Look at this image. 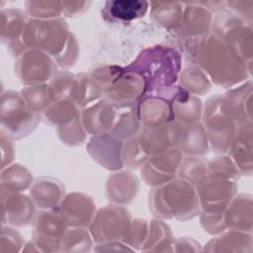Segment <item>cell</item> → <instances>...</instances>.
<instances>
[{
  "label": "cell",
  "instance_id": "cell-18",
  "mask_svg": "<svg viewBox=\"0 0 253 253\" xmlns=\"http://www.w3.org/2000/svg\"><path fill=\"white\" fill-rule=\"evenodd\" d=\"M139 121L144 126H155L174 122L169 100L158 95H145L137 104Z\"/></svg>",
  "mask_w": 253,
  "mask_h": 253
},
{
  "label": "cell",
  "instance_id": "cell-3",
  "mask_svg": "<svg viewBox=\"0 0 253 253\" xmlns=\"http://www.w3.org/2000/svg\"><path fill=\"white\" fill-rule=\"evenodd\" d=\"M198 47L197 60L215 84L230 87L246 77V64L217 36L205 37Z\"/></svg>",
  "mask_w": 253,
  "mask_h": 253
},
{
  "label": "cell",
  "instance_id": "cell-20",
  "mask_svg": "<svg viewBox=\"0 0 253 253\" xmlns=\"http://www.w3.org/2000/svg\"><path fill=\"white\" fill-rule=\"evenodd\" d=\"M137 191L138 180L127 171L114 173L107 181L108 199L117 205L128 204L135 198Z\"/></svg>",
  "mask_w": 253,
  "mask_h": 253
},
{
  "label": "cell",
  "instance_id": "cell-35",
  "mask_svg": "<svg viewBox=\"0 0 253 253\" xmlns=\"http://www.w3.org/2000/svg\"><path fill=\"white\" fill-rule=\"evenodd\" d=\"M122 149V159L123 163L131 169H136L141 166L149 159L148 155L141 149L136 136L133 135L127 139Z\"/></svg>",
  "mask_w": 253,
  "mask_h": 253
},
{
  "label": "cell",
  "instance_id": "cell-2",
  "mask_svg": "<svg viewBox=\"0 0 253 253\" xmlns=\"http://www.w3.org/2000/svg\"><path fill=\"white\" fill-rule=\"evenodd\" d=\"M149 206L157 217L180 220L192 218L202 210L196 188L181 178L153 189L149 194Z\"/></svg>",
  "mask_w": 253,
  "mask_h": 253
},
{
  "label": "cell",
  "instance_id": "cell-34",
  "mask_svg": "<svg viewBox=\"0 0 253 253\" xmlns=\"http://www.w3.org/2000/svg\"><path fill=\"white\" fill-rule=\"evenodd\" d=\"M92 246V239L88 231L83 227H73L66 230L61 243L60 250L63 251H88Z\"/></svg>",
  "mask_w": 253,
  "mask_h": 253
},
{
  "label": "cell",
  "instance_id": "cell-27",
  "mask_svg": "<svg viewBox=\"0 0 253 253\" xmlns=\"http://www.w3.org/2000/svg\"><path fill=\"white\" fill-rule=\"evenodd\" d=\"M79 106L70 99H59L49 103L43 110L42 116L50 124L62 126L80 117Z\"/></svg>",
  "mask_w": 253,
  "mask_h": 253
},
{
  "label": "cell",
  "instance_id": "cell-4",
  "mask_svg": "<svg viewBox=\"0 0 253 253\" xmlns=\"http://www.w3.org/2000/svg\"><path fill=\"white\" fill-rule=\"evenodd\" d=\"M70 33L66 23L60 19L28 21L22 37L24 46L38 48L56 58L64 50Z\"/></svg>",
  "mask_w": 253,
  "mask_h": 253
},
{
  "label": "cell",
  "instance_id": "cell-39",
  "mask_svg": "<svg viewBox=\"0 0 253 253\" xmlns=\"http://www.w3.org/2000/svg\"><path fill=\"white\" fill-rule=\"evenodd\" d=\"M85 129L81 123V117L77 118L68 125L59 126V136L65 143L68 144H81L85 139Z\"/></svg>",
  "mask_w": 253,
  "mask_h": 253
},
{
  "label": "cell",
  "instance_id": "cell-41",
  "mask_svg": "<svg viewBox=\"0 0 253 253\" xmlns=\"http://www.w3.org/2000/svg\"><path fill=\"white\" fill-rule=\"evenodd\" d=\"M8 244L9 251H18L19 247L22 246V238L18 231H16L12 227H3L2 235H1V247Z\"/></svg>",
  "mask_w": 253,
  "mask_h": 253
},
{
  "label": "cell",
  "instance_id": "cell-33",
  "mask_svg": "<svg viewBox=\"0 0 253 253\" xmlns=\"http://www.w3.org/2000/svg\"><path fill=\"white\" fill-rule=\"evenodd\" d=\"M21 96L29 109L37 114L42 113L50 103L48 85L46 84L28 86L21 91Z\"/></svg>",
  "mask_w": 253,
  "mask_h": 253
},
{
  "label": "cell",
  "instance_id": "cell-36",
  "mask_svg": "<svg viewBox=\"0 0 253 253\" xmlns=\"http://www.w3.org/2000/svg\"><path fill=\"white\" fill-rule=\"evenodd\" d=\"M172 235L170 228L161 220H152L149 225L148 235L143 245L147 248L144 250H150L152 246H167L172 245Z\"/></svg>",
  "mask_w": 253,
  "mask_h": 253
},
{
  "label": "cell",
  "instance_id": "cell-17",
  "mask_svg": "<svg viewBox=\"0 0 253 253\" xmlns=\"http://www.w3.org/2000/svg\"><path fill=\"white\" fill-rule=\"evenodd\" d=\"M6 193L7 198L4 194L2 195V218L7 220L15 226L26 225L35 216V204L32 199L25 195H21L18 192H8L2 190Z\"/></svg>",
  "mask_w": 253,
  "mask_h": 253
},
{
  "label": "cell",
  "instance_id": "cell-21",
  "mask_svg": "<svg viewBox=\"0 0 253 253\" xmlns=\"http://www.w3.org/2000/svg\"><path fill=\"white\" fill-rule=\"evenodd\" d=\"M251 197L239 195L233 197L223 211L225 227L238 231H251Z\"/></svg>",
  "mask_w": 253,
  "mask_h": 253
},
{
  "label": "cell",
  "instance_id": "cell-19",
  "mask_svg": "<svg viewBox=\"0 0 253 253\" xmlns=\"http://www.w3.org/2000/svg\"><path fill=\"white\" fill-rule=\"evenodd\" d=\"M252 130L251 122L238 126L236 134L229 147L230 155L242 174L251 173L252 167Z\"/></svg>",
  "mask_w": 253,
  "mask_h": 253
},
{
  "label": "cell",
  "instance_id": "cell-9",
  "mask_svg": "<svg viewBox=\"0 0 253 253\" xmlns=\"http://www.w3.org/2000/svg\"><path fill=\"white\" fill-rule=\"evenodd\" d=\"M15 71L23 83L38 85L48 80L56 69L48 53L38 48H31L19 55Z\"/></svg>",
  "mask_w": 253,
  "mask_h": 253
},
{
  "label": "cell",
  "instance_id": "cell-26",
  "mask_svg": "<svg viewBox=\"0 0 253 253\" xmlns=\"http://www.w3.org/2000/svg\"><path fill=\"white\" fill-rule=\"evenodd\" d=\"M148 7L149 3L146 1H108L105 6V14L114 20L131 21L143 17L147 12Z\"/></svg>",
  "mask_w": 253,
  "mask_h": 253
},
{
  "label": "cell",
  "instance_id": "cell-1",
  "mask_svg": "<svg viewBox=\"0 0 253 253\" xmlns=\"http://www.w3.org/2000/svg\"><path fill=\"white\" fill-rule=\"evenodd\" d=\"M180 55L168 46H155L140 52L126 69L138 73L145 83V95L158 93L176 82L180 71Z\"/></svg>",
  "mask_w": 253,
  "mask_h": 253
},
{
  "label": "cell",
  "instance_id": "cell-28",
  "mask_svg": "<svg viewBox=\"0 0 253 253\" xmlns=\"http://www.w3.org/2000/svg\"><path fill=\"white\" fill-rule=\"evenodd\" d=\"M6 13L7 15L2 12V40L9 42V47L12 46L16 41L17 47L22 44L25 48L21 40L28 23L26 15L19 10H9Z\"/></svg>",
  "mask_w": 253,
  "mask_h": 253
},
{
  "label": "cell",
  "instance_id": "cell-40",
  "mask_svg": "<svg viewBox=\"0 0 253 253\" xmlns=\"http://www.w3.org/2000/svg\"><path fill=\"white\" fill-rule=\"evenodd\" d=\"M147 233V222L144 219H132L123 241L125 244H128L129 246L133 247H139L141 245L143 246Z\"/></svg>",
  "mask_w": 253,
  "mask_h": 253
},
{
  "label": "cell",
  "instance_id": "cell-13",
  "mask_svg": "<svg viewBox=\"0 0 253 253\" xmlns=\"http://www.w3.org/2000/svg\"><path fill=\"white\" fill-rule=\"evenodd\" d=\"M145 83L136 72L123 69L119 76L103 90V95L113 104L134 103L144 96Z\"/></svg>",
  "mask_w": 253,
  "mask_h": 253
},
{
  "label": "cell",
  "instance_id": "cell-7",
  "mask_svg": "<svg viewBox=\"0 0 253 253\" xmlns=\"http://www.w3.org/2000/svg\"><path fill=\"white\" fill-rule=\"evenodd\" d=\"M131 220L128 211L123 206H108L95 213L90 223V233L96 242L123 240Z\"/></svg>",
  "mask_w": 253,
  "mask_h": 253
},
{
  "label": "cell",
  "instance_id": "cell-30",
  "mask_svg": "<svg viewBox=\"0 0 253 253\" xmlns=\"http://www.w3.org/2000/svg\"><path fill=\"white\" fill-rule=\"evenodd\" d=\"M180 87L192 95H203L210 90L211 83L203 70L190 66L182 72Z\"/></svg>",
  "mask_w": 253,
  "mask_h": 253
},
{
  "label": "cell",
  "instance_id": "cell-24",
  "mask_svg": "<svg viewBox=\"0 0 253 253\" xmlns=\"http://www.w3.org/2000/svg\"><path fill=\"white\" fill-rule=\"evenodd\" d=\"M116 106L118 114L110 133L121 140L128 139L135 135L140 127L137 104L134 102Z\"/></svg>",
  "mask_w": 253,
  "mask_h": 253
},
{
  "label": "cell",
  "instance_id": "cell-8",
  "mask_svg": "<svg viewBox=\"0 0 253 253\" xmlns=\"http://www.w3.org/2000/svg\"><path fill=\"white\" fill-rule=\"evenodd\" d=\"M201 209L204 212H223L236 193L233 181L207 173L196 184Z\"/></svg>",
  "mask_w": 253,
  "mask_h": 253
},
{
  "label": "cell",
  "instance_id": "cell-29",
  "mask_svg": "<svg viewBox=\"0 0 253 253\" xmlns=\"http://www.w3.org/2000/svg\"><path fill=\"white\" fill-rule=\"evenodd\" d=\"M32 184V176L22 165L15 164L2 170V190L8 192H21Z\"/></svg>",
  "mask_w": 253,
  "mask_h": 253
},
{
  "label": "cell",
  "instance_id": "cell-23",
  "mask_svg": "<svg viewBox=\"0 0 253 253\" xmlns=\"http://www.w3.org/2000/svg\"><path fill=\"white\" fill-rule=\"evenodd\" d=\"M251 82L225 94L224 103L228 114L237 124L251 122Z\"/></svg>",
  "mask_w": 253,
  "mask_h": 253
},
{
  "label": "cell",
  "instance_id": "cell-25",
  "mask_svg": "<svg viewBox=\"0 0 253 253\" xmlns=\"http://www.w3.org/2000/svg\"><path fill=\"white\" fill-rule=\"evenodd\" d=\"M186 7L182 14L180 26L185 33L191 36H201L206 34L211 23V12L202 6H197L196 3H186Z\"/></svg>",
  "mask_w": 253,
  "mask_h": 253
},
{
  "label": "cell",
  "instance_id": "cell-31",
  "mask_svg": "<svg viewBox=\"0 0 253 253\" xmlns=\"http://www.w3.org/2000/svg\"><path fill=\"white\" fill-rule=\"evenodd\" d=\"M209 171V162L203 156L190 155L181 160L177 176L193 185L203 178Z\"/></svg>",
  "mask_w": 253,
  "mask_h": 253
},
{
  "label": "cell",
  "instance_id": "cell-38",
  "mask_svg": "<svg viewBox=\"0 0 253 253\" xmlns=\"http://www.w3.org/2000/svg\"><path fill=\"white\" fill-rule=\"evenodd\" d=\"M208 172L229 180L236 177L238 178L239 176V170L237 166L228 156L216 157V159L209 162Z\"/></svg>",
  "mask_w": 253,
  "mask_h": 253
},
{
  "label": "cell",
  "instance_id": "cell-14",
  "mask_svg": "<svg viewBox=\"0 0 253 253\" xmlns=\"http://www.w3.org/2000/svg\"><path fill=\"white\" fill-rule=\"evenodd\" d=\"M96 207L90 197L73 193L61 201L58 213L67 225L72 227H84L89 225L95 215Z\"/></svg>",
  "mask_w": 253,
  "mask_h": 253
},
{
  "label": "cell",
  "instance_id": "cell-12",
  "mask_svg": "<svg viewBox=\"0 0 253 253\" xmlns=\"http://www.w3.org/2000/svg\"><path fill=\"white\" fill-rule=\"evenodd\" d=\"M67 224L58 212L46 211L40 212L35 219L34 241L36 246L45 247V251L58 250L66 232ZM41 250V249H40Z\"/></svg>",
  "mask_w": 253,
  "mask_h": 253
},
{
  "label": "cell",
  "instance_id": "cell-10",
  "mask_svg": "<svg viewBox=\"0 0 253 253\" xmlns=\"http://www.w3.org/2000/svg\"><path fill=\"white\" fill-rule=\"evenodd\" d=\"M169 128L172 147L188 155L203 156L208 153V136L199 122L184 125L174 121L169 124Z\"/></svg>",
  "mask_w": 253,
  "mask_h": 253
},
{
  "label": "cell",
  "instance_id": "cell-16",
  "mask_svg": "<svg viewBox=\"0 0 253 253\" xmlns=\"http://www.w3.org/2000/svg\"><path fill=\"white\" fill-rule=\"evenodd\" d=\"M123 141L110 132L93 135L87 149L89 154L100 165L107 169L117 170L123 167L122 150H112L123 147Z\"/></svg>",
  "mask_w": 253,
  "mask_h": 253
},
{
  "label": "cell",
  "instance_id": "cell-15",
  "mask_svg": "<svg viewBox=\"0 0 253 253\" xmlns=\"http://www.w3.org/2000/svg\"><path fill=\"white\" fill-rule=\"evenodd\" d=\"M117 106L105 99L89 106L82 112L81 123L87 133L98 135L110 132L116 118Z\"/></svg>",
  "mask_w": 253,
  "mask_h": 253
},
{
  "label": "cell",
  "instance_id": "cell-5",
  "mask_svg": "<svg viewBox=\"0 0 253 253\" xmlns=\"http://www.w3.org/2000/svg\"><path fill=\"white\" fill-rule=\"evenodd\" d=\"M209 144L215 152H226L236 134L238 124L228 114L223 96L208 100L204 111V125Z\"/></svg>",
  "mask_w": 253,
  "mask_h": 253
},
{
  "label": "cell",
  "instance_id": "cell-11",
  "mask_svg": "<svg viewBox=\"0 0 253 253\" xmlns=\"http://www.w3.org/2000/svg\"><path fill=\"white\" fill-rule=\"evenodd\" d=\"M181 160L182 152L179 149L168 148L157 155H153L143 164L141 177L148 185L161 186L175 178Z\"/></svg>",
  "mask_w": 253,
  "mask_h": 253
},
{
  "label": "cell",
  "instance_id": "cell-22",
  "mask_svg": "<svg viewBox=\"0 0 253 253\" xmlns=\"http://www.w3.org/2000/svg\"><path fill=\"white\" fill-rule=\"evenodd\" d=\"M31 199L42 210H52L63 200L64 188L52 178L38 179L31 188Z\"/></svg>",
  "mask_w": 253,
  "mask_h": 253
},
{
  "label": "cell",
  "instance_id": "cell-32",
  "mask_svg": "<svg viewBox=\"0 0 253 253\" xmlns=\"http://www.w3.org/2000/svg\"><path fill=\"white\" fill-rule=\"evenodd\" d=\"M151 4V3H150ZM155 6L152 7V18L164 27H176L179 26L182 20L183 10L181 3H165V2H153ZM152 5V4H151Z\"/></svg>",
  "mask_w": 253,
  "mask_h": 253
},
{
  "label": "cell",
  "instance_id": "cell-37",
  "mask_svg": "<svg viewBox=\"0 0 253 253\" xmlns=\"http://www.w3.org/2000/svg\"><path fill=\"white\" fill-rule=\"evenodd\" d=\"M30 15L40 19L58 18L62 13L61 2H27Z\"/></svg>",
  "mask_w": 253,
  "mask_h": 253
},
{
  "label": "cell",
  "instance_id": "cell-6",
  "mask_svg": "<svg viewBox=\"0 0 253 253\" xmlns=\"http://www.w3.org/2000/svg\"><path fill=\"white\" fill-rule=\"evenodd\" d=\"M39 116L29 109L21 94L7 91L2 95L1 123L2 131L10 138L28 135L37 126Z\"/></svg>",
  "mask_w": 253,
  "mask_h": 253
}]
</instances>
